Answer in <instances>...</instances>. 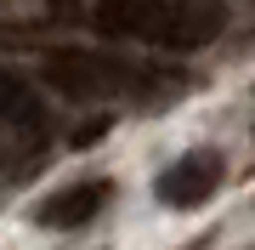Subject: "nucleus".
Returning <instances> with one entry per match:
<instances>
[{"label":"nucleus","instance_id":"20e7f679","mask_svg":"<svg viewBox=\"0 0 255 250\" xmlns=\"http://www.w3.org/2000/svg\"><path fill=\"white\" fill-rule=\"evenodd\" d=\"M114 199L108 182H74V188H57L34 205V222L40 228H85L91 216H102V205Z\"/></svg>","mask_w":255,"mask_h":250},{"label":"nucleus","instance_id":"39448f33","mask_svg":"<svg viewBox=\"0 0 255 250\" xmlns=\"http://www.w3.org/2000/svg\"><path fill=\"white\" fill-rule=\"evenodd\" d=\"M0 125L23 131V137H46V131H51L46 97H40L23 74H11V68H0Z\"/></svg>","mask_w":255,"mask_h":250},{"label":"nucleus","instance_id":"f03ea898","mask_svg":"<svg viewBox=\"0 0 255 250\" xmlns=\"http://www.w3.org/2000/svg\"><path fill=\"white\" fill-rule=\"evenodd\" d=\"M40 80L57 97H68V102H97V97H147L142 80H153V74L136 68V63H125V57H114V51L63 46V51H46Z\"/></svg>","mask_w":255,"mask_h":250},{"label":"nucleus","instance_id":"423d86ee","mask_svg":"<svg viewBox=\"0 0 255 250\" xmlns=\"http://www.w3.org/2000/svg\"><path fill=\"white\" fill-rule=\"evenodd\" d=\"M102 131H108V120H85V131H80V137H74V142H97Z\"/></svg>","mask_w":255,"mask_h":250},{"label":"nucleus","instance_id":"7ed1b4c3","mask_svg":"<svg viewBox=\"0 0 255 250\" xmlns=\"http://www.w3.org/2000/svg\"><path fill=\"white\" fill-rule=\"evenodd\" d=\"M221 176H227V159H221L216 148H193V154L176 159L170 171H159L153 194L164 205H176V211H199V205L221 188Z\"/></svg>","mask_w":255,"mask_h":250},{"label":"nucleus","instance_id":"f257e3e1","mask_svg":"<svg viewBox=\"0 0 255 250\" xmlns=\"http://www.w3.org/2000/svg\"><path fill=\"white\" fill-rule=\"evenodd\" d=\"M91 28L159 51H199L227 28V0H97Z\"/></svg>","mask_w":255,"mask_h":250}]
</instances>
